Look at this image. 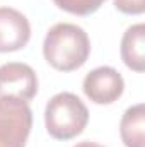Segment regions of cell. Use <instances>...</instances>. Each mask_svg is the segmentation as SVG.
Listing matches in <instances>:
<instances>
[{
    "label": "cell",
    "mask_w": 145,
    "mask_h": 147,
    "mask_svg": "<svg viewBox=\"0 0 145 147\" xmlns=\"http://www.w3.org/2000/svg\"><path fill=\"white\" fill-rule=\"evenodd\" d=\"M91 53L87 33L72 22H58L51 26L43 43L44 60L60 72L80 69Z\"/></svg>",
    "instance_id": "obj_1"
},
{
    "label": "cell",
    "mask_w": 145,
    "mask_h": 147,
    "mask_svg": "<svg viewBox=\"0 0 145 147\" xmlns=\"http://www.w3.org/2000/svg\"><path fill=\"white\" fill-rule=\"evenodd\" d=\"M89 121V110L73 92L55 94L44 110V125L50 137L70 140L80 135Z\"/></svg>",
    "instance_id": "obj_2"
},
{
    "label": "cell",
    "mask_w": 145,
    "mask_h": 147,
    "mask_svg": "<svg viewBox=\"0 0 145 147\" xmlns=\"http://www.w3.org/2000/svg\"><path fill=\"white\" fill-rule=\"evenodd\" d=\"M33 128L28 101L0 96V147H26Z\"/></svg>",
    "instance_id": "obj_3"
},
{
    "label": "cell",
    "mask_w": 145,
    "mask_h": 147,
    "mask_svg": "<svg viewBox=\"0 0 145 147\" xmlns=\"http://www.w3.org/2000/svg\"><path fill=\"white\" fill-rule=\"evenodd\" d=\"M38 94V75L31 65L9 62L0 65V96L31 101Z\"/></svg>",
    "instance_id": "obj_4"
},
{
    "label": "cell",
    "mask_w": 145,
    "mask_h": 147,
    "mask_svg": "<svg viewBox=\"0 0 145 147\" xmlns=\"http://www.w3.org/2000/svg\"><path fill=\"white\" fill-rule=\"evenodd\" d=\"M84 94L96 105H111L125 91L121 74L113 67H97L85 75L82 84Z\"/></svg>",
    "instance_id": "obj_5"
},
{
    "label": "cell",
    "mask_w": 145,
    "mask_h": 147,
    "mask_svg": "<svg viewBox=\"0 0 145 147\" xmlns=\"http://www.w3.org/2000/svg\"><path fill=\"white\" fill-rule=\"evenodd\" d=\"M29 39L31 24L28 17L12 7H0V53L17 51Z\"/></svg>",
    "instance_id": "obj_6"
},
{
    "label": "cell",
    "mask_w": 145,
    "mask_h": 147,
    "mask_svg": "<svg viewBox=\"0 0 145 147\" xmlns=\"http://www.w3.org/2000/svg\"><path fill=\"white\" fill-rule=\"evenodd\" d=\"M121 60L135 72L145 70V26L142 22L130 26L121 38Z\"/></svg>",
    "instance_id": "obj_7"
},
{
    "label": "cell",
    "mask_w": 145,
    "mask_h": 147,
    "mask_svg": "<svg viewBox=\"0 0 145 147\" xmlns=\"http://www.w3.org/2000/svg\"><path fill=\"white\" fill-rule=\"evenodd\" d=\"M119 135L125 147H145V106L133 105L123 113L119 121Z\"/></svg>",
    "instance_id": "obj_8"
},
{
    "label": "cell",
    "mask_w": 145,
    "mask_h": 147,
    "mask_svg": "<svg viewBox=\"0 0 145 147\" xmlns=\"http://www.w3.org/2000/svg\"><path fill=\"white\" fill-rule=\"evenodd\" d=\"M55 5L73 16H91L106 0H53Z\"/></svg>",
    "instance_id": "obj_9"
},
{
    "label": "cell",
    "mask_w": 145,
    "mask_h": 147,
    "mask_svg": "<svg viewBox=\"0 0 145 147\" xmlns=\"http://www.w3.org/2000/svg\"><path fill=\"white\" fill-rule=\"evenodd\" d=\"M114 7L128 16H138L145 10L144 0H114Z\"/></svg>",
    "instance_id": "obj_10"
},
{
    "label": "cell",
    "mask_w": 145,
    "mask_h": 147,
    "mask_svg": "<svg viewBox=\"0 0 145 147\" xmlns=\"http://www.w3.org/2000/svg\"><path fill=\"white\" fill-rule=\"evenodd\" d=\"M73 147H104V146H101V144H96V142H89V140H84V142H79L77 146H73Z\"/></svg>",
    "instance_id": "obj_11"
}]
</instances>
